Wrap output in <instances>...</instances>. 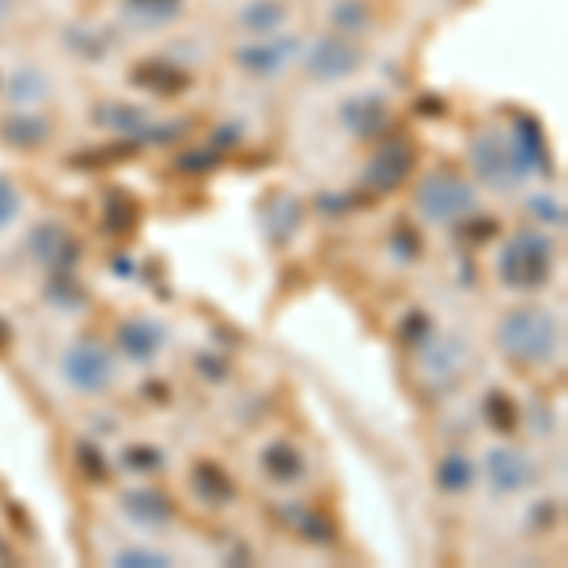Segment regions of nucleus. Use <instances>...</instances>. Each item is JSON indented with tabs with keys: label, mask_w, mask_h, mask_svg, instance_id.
<instances>
[{
	"label": "nucleus",
	"mask_w": 568,
	"mask_h": 568,
	"mask_svg": "<svg viewBox=\"0 0 568 568\" xmlns=\"http://www.w3.org/2000/svg\"><path fill=\"white\" fill-rule=\"evenodd\" d=\"M220 168V152H213L205 144V149H190L182 152L175 160V171H182V175H209V171Z\"/></svg>",
	"instance_id": "nucleus-33"
},
{
	"label": "nucleus",
	"mask_w": 568,
	"mask_h": 568,
	"mask_svg": "<svg viewBox=\"0 0 568 568\" xmlns=\"http://www.w3.org/2000/svg\"><path fill=\"white\" fill-rule=\"evenodd\" d=\"M262 470H265V478L277 481V485H296L307 474V463H304V455H300L296 444H288V439H273V444L262 452Z\"/></svg>",
	"instance_id": "nucleus-20"
},
{
	"label": "nucleus",
	"mask_w": 568,
	"mask_h": 568,
	"mask_svg": "<svg viewBox=\"0 0 568 568\" xmlns=\"http://www.w3.org/2000/svg\"><path fill=\"white\" fill-rule=\"evenodd\" d=\"M118 349L133 364H152L163 349V326L152 318H125L118 326Z\"/></svg>",
	"instance_id": "nucleus-15"
},
{
	"label": "nucleus",
	"mask_w": 568,
	"mask_h": 568,
	"mask_svg": "<svg viewBox=\"0 0 568 568\" xmlns=\"http://www.w3.org/2000/svg\"><path fill=\"white\" fill-rule=\"evenodd\" d=\"M414 168H417V149L409 141V133H390L372 149V160L364 163V182H368V190H375V194H390V190H398L402 182L414 175Z\"/></svg>",
	"instance_id": "nucleus-4"
},
{
	"label": "nucleus",
	"mask_w": 568,
	"mask_h": 568,
	"mask_svg": "<svg viewBox=\"0 0 568 568\" xmlns=\"http://www.w3.org/2000/svg\"><path fill=\"white\" fill-rule=\"evenodd\" d=\"M497 277L511 292H538L554 277V240L546 232H516L500 246Z\"/></svg>",
	"instance_id": "nucleus-2"
},
{
	"label": "nucleus",
	"mask_w": 568,
	"mask_h": 568,
	"mask_svg": "<svg viewBox=\"0 0 568 568\" xmlns=\"http://www.w3.org/2000/svg\"><path fill=\"white\" fill-rule=\"evenodd\" d=\"M300 42L296 34H284V39H262V42H246L235 50V65H240L243 72H251V77H277V72H284L292 65V61L300 58Z\"/></svg>",
	"instance_id": "nucleus-10"
},
{
	"label": "nucleus",
	"mask_w": 568,
	"mask_h": 568,
	"mask_svg": "<svg viewBox=\"0 0 568 568\" xmlns=\"http://www.w3.org/2000/svg\"><path fill=\"white\" fill-rule=\"evenodd\" d=\"M485 470H489V481L497 493H524L530 485L538 481V466L530 459L527 452H519V447H493L489 455H485Z\"/></svg>",
	"instance_id": "nucleus-11"
},
{
	"label": "nucleus",
	"mask_w": 568,
	"mask_h": 568,
	"mask_svg": "<svg viewBox=\"0 0 568 568\" xmlns=\"http://www.w3.org/2000/svg\"><path fill=\"white\" fill-rule=\"evenodd\" d=\"M91 122L106 133H118V136H133L141 141V133L149 130V110L136 106V103H95L91 106Z\"/></svg>",
	"instance_id": "nucleus-17"
},
{
	"label": "nucleus",
	"mask_w": 568,
	"mask_h": 568,
	"mask_svg": "<svg viewBox=\"0 0 568 568\" xmlns=\"http://www.w3.org/2000/svg\"><path fill=\"white\" fill-rule=\"evenodd\" d=\"M364 65L361 45L349 42L345 34H323L307 50V72L318 84H334V80H349L356 69Z\"/></svg>",
	"instance_id": "nucleus-7"
},
{
	"label": "nucleus",
	"mask_w": 568,
	"mask_h": 568,
	"mask_svg": "<svg viewBox=\"0 0 568 568\" xmlns=\"http://www.w3.org/2000/svg\"><path fill=\"white\" fill-rule=\"evenodd\" d=\"M45 304L58 307V311H80L88 307V292L84 284L72 277V270H53L50 281H45Z\"/></svg>",
	"instance_id": "nucleus-23"
},
{
	"label": "nucleus",
	"mask_w": 568,
	"mask_h": 568,
	"mask_svg": "<svg viewBox=\"0 0 568 568\" xmlns=\"http://www.w3.org/2000/svg\"><path fill=\"white\" fill-rule=\"evenodd\" d=\"M72 459H77V470L84 474L88 481H106V478H110L103 452H99V447L91 444V439H80L77 452H72Z\"/></svg>",
	"instance_id": "nucleus-32"
},
{
	"label": "nucleus",
	"mask_w": 568,
	"mask_h": 568,
	"mask_svg": "<svg viewBox=\"0 0 568 568\" xmlns=\"http://www.w3.org/2000/svg\"><path fill=\"white\" fill-rule=\"evenodd\" d=\"M190 489H194V497L201 504H209V508H224V504L235 500L232 474H227L220 463H209V459H201L194 466V474H190Z\"/></svg>",
	"instance_id": "nucleus-18"
},
{
	"label": "nucleus",
	"mask_w": 568,
	"mask_h": 568,
	"mask_svg": "<svg viewBox=\"0 0 568 568\" xmlns=\"http://www.w3.org/2000/svg\"><path fill=\"white\" fill-rule=\"evenodd\" d=\"M130 80L141 91H149V95H160V99H175L182 91L194 88V77H190L186 69L175 65L171 58H144L136 61Z\"/></svg>",
	"instance_id": "nucleus-13"
},
{
	"label": "nucleus",
	"mask_w": 568,
	"mask_h": 568,
	"mask_svg": "<svg viewBox=\"0 0 568 568\" xmlns=\"http://www.w3.org/2000/svg\"><path fill=\"white\" fill-rule=\"evenodd\" d=\"M122 463H125V470H130V474L149 478V474L163 470V452H160V447H152V444H130V447H125V455H122Z\"/></svg>",
	"instance_id": "nucleus-31"
},
{
	"label": "nucleus",
	"mask_w": 568,
	"mask_h": 568,
	"mask_svg": "<svg viewBox=\"0 0 568 568\" xmlns=\"http://www.w3.org/2000/svg\"><path fill=\"white\" fill-rule=\"evenodd\" d=\"M65 42H69L72 53H80V58H88V61H99V58H106V53H110V34L99 31V27H91V23L69 27Z\"/></svg>",
	"instance_id": "nucleus-28"
},
{
	"label": "nucleus",
	"mask_w": 568,
	"mask_h": 568,
	"mask_svg": "<svg viewBox=\"0 0 568 568\" xmlns=\"http://www.w3.org/2000/svg\"><path fill=\"white\" fill-rule=\"evenodd\" d=\"M329 20H334L342 34H364L372 27V8L364 0H337Z\"/></svg>",
	"instance_id": "nucleus-30"
},
{
	"label": "nucleus",
	"mask_w": 568,
	"mask_h": 568,
	"mask_svg": "<svg viewBox=\"0 0 568 568\" xmlns=\"http://www.w3.org/2000/svg\"><path fill=\"white\" fill-rule=\"evenodd\" d=\"M61 375L72 390L80 394H103L114 383V356L99 342H77L61 356Z\"/></svg>",
	"instance_id": "nucleus-6"
},
{
	"label": "nucleus",
	"mask_w": 568,
	"mask_h": 568,
	"mask_svg": "<svg viewBox=\"0 0 568 568\" xmlns=\"http://www.w3.org/2000/svg\"><path fill=\"white\" fill-rule=\"evenodd\" d=\"M4 91L12 95L16 106H31V103H39V99L50 95V84H45L42 72L23 69V72H12V77L4 80Z\"/></svg>",
	"instance_id": "nucleus-29"
},
{
	"label": "nucleus",
	"mask_w": 568,
	"mask_h": 568,
	"mask_svg": "<svg viewBox=\"0 0 568 568\" xmlns=\"http://www.w3.org/2000/svg\"><path fill=\"white\" fill-rule=\"evenodd\" d=\"M27 251L34 254V262L45 265V270H77L80 262V243L77 235L69 232L58 220H45V224H34L31 235H27Z\"/></svg>",
	"instance_id": "nucleus-8"
},
{
	"label": "nucleus",
	"mask_w": 568,
	"mask_h": 568,
	"mask_svg": "<svg viewBox=\"0 0 568 568\" xmlns=\"http://www.w3.org/2000/svg\"><path fill=\"white\" fill-rule=\"evenodd\" d=\"M8 16H12V0H0V23H4Z\"/></svg>",
	"instance_id": "nucleus-42"
},
{
	"label": "nucleus",
	"mask_w": 568,
	"mask_h": 568,
	"mask_svg": "<svg viewBox=\"0 0 568 568\" xmlns=\"http://www.w3.org/2000/svg\"><path fill=\"white\" fill-rule=\"evenodd\" d=\"M118 568H168V554H155V549H122L114 557Z\"/></svg>",
	"instance_id": "nucleus-36"
},
{
	"label": "nucleus",
	"mask_w": 568,
	"mask_h": 568,
	"mask_svg": "<svg viewBox=\"0 0 568 568\" xmlns=\"http://www.w3.org/2000/svg\"><path fill=\"white\" fill-rule=\"evenodd\" d=\"M8 345H12V326H8L4 318H0V353H4Z\"/></svg>",
	"instance_id": "nucleus-41"
},
{
	"label": "nucleus",
	"mask_w": 568,
	"mask_h": 568,
	"mask_svg": "<svg viewBox=\"0 0 568 568\" xmlns=\"http://www.w3.org/2000/svg\"><path fill=\"white\" fill-rule=\"evenodd\" d=\"M337 118H342L345 133L356 136V141H379V136L387 133V125H390L387 99H383V95H372V91L345 99L342 110H337Z\"/></svg>",
	"instance_id": "nucleus-12"
},
{
	"label": "nucleus",
	"mask_w": 568,
	"mask_h": 568,
	"mask_svg": "<svg viewBox=\"0 0 568 568\" xmlns=\"http://www.w3.org/2000/svg\"><path fill=\"white\" fill-rule=\"evenodd\" d=\"M122 511L141 527H168L175 519V500L160 489H130L122 497Z\"/></svg>",
	"instance_id": "nucleus-16"
},
{
	"label": "nucleus",
	"mask_w": 568,
	"mask_h": 568,
	"mask_svg": "<svg viewBox=\"0 0 568 568\" xmlns=\"http://www.w3.org/2000/svg\"><path fill=\"white\" fill-rule=\"evenodd\" d=\"M240 144V130L235 125H224V130H216L213 136H209V149L220 152V149H235Z\"/></svg>",
	"instance_id": "nucleus-40"
},
{
	"label": "nucleus",
	"mask_w": 568,
	"mask_h": 568,
	"mask_svg": "<svg viewBox=\"0 0 568 568\" xmlns=\"http://www.w3.org/2000/svg\"><path fill=\"white\" fill-rule=\"evenodd\" d=\"M300 224H304V205H300L296 197L277 194V197L265 201L262 227H265V235H270L273 243H288L292 235L300 232Z\"/></svg>",
	"instance_id": "nucleus-19"
},
{
	"label": "nucleus",
	"mask_w": 568,
	"mask_h": 568,
	"mask_svg": "<svg viewBox=\"0 0 568 568\" xmlns=\"http://www.w3.org/2000/svg\"><path fill=\"white\" fill-rule=\"evenodd\" d=\"M500 232V224L493 216H463V224H459V235L466 243H489L493 235Z\"/></svg>",
	"instance_id": "nucleus-35"
},
{
	"label": "nucleus",
	"mask_w": 568,
	"mask_h": 568,
	"mask_svg": "<svg viewBox=\"0 0 568 568\" xmlns=\"http://www.w3.org/2000/svg\"><path fill=\"white\" fill-rule=\"evenodd\" d=\"M390 251H394V258H398L402 265L417 262L420 258V235L409 224H398V227H394V235H390Z\"/></svg>",
	"instance_id": "nucleus-34"
},
{
	"label": "nucleus",
	"mask_w": 568,
	"mask_h": 568,
	"mask_svg": "<svg viewBox=\"0 0 568 568\" xmlns=\"http://www.w3.org/2000/svg\"><path fill=\"white\" fill-rule=\"evenodd\" d=\"M497 349L519 368H542L561 353V318L546 307H516L500 318Z\"/></svg>",
	"instance_id": "nucleus-1"
},
{
	"label": "nucleus",
	"mask_w": 568,
	"mask_h": 568,
	"mask_svg": "<svg viewBox=\"0 0 568 568\" xmlns=\"http://www.w3.org/2000/svg\"><path fill=\"white\" fill-rule=\"evenodd\" d=\"M284 16H288V8H284V0H251V4L240 12V27L251 34H273L281 31Z\"/></svg>",
	"instance_id": "nucleus-24"
},
{
	"label": "nucleus",
	"mask_w": 568,
	"mask_h": 568,
	"mask_svg": "<svg viewBox=\"0 0 568 568\" xmlns=\"http://www.w3.org/2000/svg\"><path fill=\"white\" fill-rule=\"evenodd\" d=\"M436 485L444 493H466L474 485V463L466 459V455H459V452L444 455L439 466H436Z\"/></svg>",
	"instance_id": "nucleus-27"
},
{
	"label": "nucleus",
	"mask_w": 568,
	"mask_h": 568,
	"mask_svg": "<svg viewBox=\"0 0 568 568\" xmlns=\"http://www.w3.org/2000/svg\"><path fill=\"white\" fill-rule=\"evenodd\" d=\"M0 88H4V77H0Z\"/></svg>",
	"instance_id": "nucleus-43"
},
{
	"label": "nucleus",
	"mask_w": 568,
	"mask_h": 568,
	"mask_svg": "<svg viewBox=\"0 0 568 568\" xmlns=\"http://www.w3.org/2000/svg\"><path fill=\"white\" fill-rule=\"evenodd\" d=\"M136 220H141V205L130 190H106V201H103V213H99V224H103L106 235L122 240V235H133Z\"/></svg>",
	"instance_id": "nucleus-21"
},
{
	"label": "nucleus",
	"mask_w": 568,
	"mask_h": 568,
	"mask_svg": "<svg viewBox=\"0 0 568 568\" xmlns=\"http://www.w3.org/2000/svg\"><path fill=\"white\" fill-rule=\"evenodd\" d=\"M284 519L300 530V538H304V542H315V546L334 542V524H329V516H323L318 508H304V504H296V508L284 511Z\"/></svg>",
	"instance_id": "nucleus-25"
},
{
	"label": "nucleus",
	"mask_w": 568,
	"mask_h": 568,
	"mask_svg": "<svg viewBox=\"0 0 568 568\" xmlns=\"http://www.w3.org/2000/svg\"><path fill=\"white\" fill-rule=\"evenodd\" d=\"M530 213H538V216L546 220V224H554V227H565V209L557 205L554 197L535 194V197H530Z\"/></svg>",
	"instance_id": "nucleus-39"
},
{
	"label": "nucleus",
	"mask_w": 568,
	"mask_h": 568,
	"mask_svg": "<svg viewBox=\"0 0 568 568\" xmlns=\"http://www.w3.org/2000/svg\"><path fill=\"white\" fill-rule=\"evenodd\" d=\"M20 190H16V182L8 175H0V232H4L8 224H16V216H20Z\"/></svg>",
	"instance_id": "nucleus-37"
},
{
	"label": "nucleus",
	"mask_w": 568,
	"mask_h": 568,
	"mask_svg": "<svg viewBox=\"0 0 568 568\" xmlns=\"http://www.w3.org/2000/svg\"><path fill=\"white\" fill-rule=\"evenodd\" d=\"M511 160H516V171L519 179L527 175H549V144H546V130L535 114H516L511 122Z\"/></svg>",
	"instance_id": "nucleus-9"
},
{
	"label": "nucleus",
	"mask_w": 568,
	"mask_h": 568,
	"mask_svg": "<svg viewBox=\"0 0 568 568\" xmlns=\"http://www.w3.org/2000/svg\"><path fill=\"white\" fill-rule=\"evenodd\" d=\"M182 12V0H122V16L141 31L175 23Z\"/></svg>",
	"instance_id": "nucleus-22"
},
{
	"label": "nucleus",
	"mask_w": 568,
	"mask_h": 568,
	"mask_svg": "<svg viewBox=\"0 0 568 568\" xmlns=\"http://www.w3.org/2000/svg\"><path fill=\"white\" fill-rule=\"evenodd\" d=\"M53 136V125L50 118L39 114V110H12V114L0 118V141L8 144V149H20V152H34L42 149L45 141Z\"/></svg>",
	"instance_id": "nucleus-14"
},
{
	"label": "nucleus",
	"mask_w": 568,
	"mask_h": 568,
	"mask_svg": "<svg viewBox=\"0 0 568 568\" xmlns=\"http://www.w3.org/2000/svg\"><path fill=\"white\" fill-rule=\"evenodd\" d=\"M398 337H402V342H409V345H425L428 337H433V323H428V315L414 311V315H409L406 323H402Z\"/></svg>",
	"instance_id": "nucleus-38"
},
{
	"label": "nucleus",
	"mask_w": 568,
	"mask_h": 568,
	"mask_svg": "<svg viewBox=\"0 0 568 568\" xmlns=\"http://www.w3.org/2000/svg\"><path fill=\"white\" fill-rule=\"evenodd\" d=\"M417 209L433 224H459L463 216H470L478 209V194L455 171H428L417 182Z\"/></svg>",
	"instance_id": "nucleus-3"
},
{
	"label": "nucleus",
	"mask_w": 568,
	"mask_h": 568,
	"mask_svg": "<svg viewBox=\"0 0 568 568\" xmlns=\"http://www.w3.org/2000/svg\"><path fill=\"white\" fill-rule=\"evenodd\" d=\"M470 168L478 171V179L485 182V186L493 190H516L519 182V171H516V160H511V144L508 136L497 133V130H481L474 133L470 141Z\"/></svg>",
	"instance_id": "nucleus-5"
},
{
	"label": "nucleus",
	"mask_w": 568,
	"mask_h": 568,
	"mask_svg": "<svg viewBox=\"0 0 568 568\" xmlns=\"http://www.w3.org/2000/svg\"><path fill=\"white\" fill-rule=\"evenodd\" d=\"M485 420H489V428H493V433H500V436L516 433V428H519L516 398H511V394H504V390H489V394H485Z\"/></svg>",
	"instance_id": "nucleus-26"
}]
</instances>
